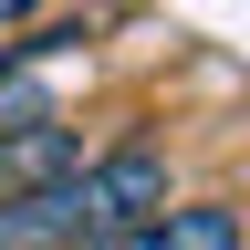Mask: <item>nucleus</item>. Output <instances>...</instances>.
Returning <instances> with one entry per match:
<instances>
[{
    "mask_svg": "<svg viewBox=\"0 0 250 250\" xmlns=\"http://www.w3.org/2000/svg\"><path fill=\"white\" fill-rule=\"evenodd\" d=\"M31 11H42V0H0V42H11V31H21Z\"/></svg>",
    "mask_w": 250,
    "mask_h": 250,
    "instance_id": "3",
    "label": "nucleus"
},
{
    "mask_svg": "<svg viewBox=\"0 0 250 250\" xmlns=\"http://www.w3.org/2000/svg\"><path fill=\"white\" fill-rule=\"evenodd\" d=\"M52 208H62V250H94V240H115V229H136V219L167 208V156H156L146 136L94 146L83 167L52 177Z\"/></svg>",
    "mask_w": 250,
    "mask_h": 250,
    "instance_id": "1",
    "label": "nucleus"
},
{
    "mask_svg": "<svg viewBox=\"0 0 250 250\" xmlns=\"http://www.w3.org/2000/svg\"><path fill=\"white\" fill-rule=\"evenodd\" d=\"M94 250H240V208H229V198H167L156 219L94 240Z\"/></svg>",
    "mask_w": 250,
    "mask_h": 250,
    "instance_id": "2",
    "label": "nucleus"
}]
</instances>
